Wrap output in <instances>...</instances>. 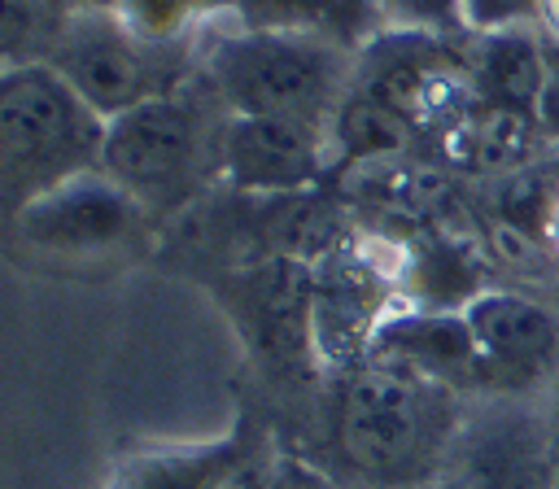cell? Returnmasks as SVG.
I'll return each mask as SVG.
<instances>
[{
	"label": "cell",
	"mask_w": 559,
	"mask_h": 489,
	"mask_svg": "<svg viewBox=\"0 0 559 489\" xmlns=\"http://www.w3.org/2000/svg\"><path fill=\"white\" fill-rule=\"evenodd\" d=\"M542 61H546V48H542L537 26L467 35L472 92H476V105H485V109H507V114L537 118Z\"/></svg>",
	"instance_id": "cell-13"
},
{
	"label": "cell",
	"mask_w": 559,
	"mask_h": 489,
	"mask_svg": "<svg viewBox=\"0 0 559 489\" xmlns=\"http://www.w3.org/2000/svg\"><path fill=\"white\" fill-rule=\"evenodd\" d=\"M424 489H559L542 397H472Z\"/></svg>",
	"instance_id": "cell-8"
},
{
	"label": "cell",
	"mask_w": 559,
	"mask_h": 489,
	"mask_svg": "<svg viewBox=\"0 0 559 489\" xmlns=\"http://www.w3.org/2000/svg\"><path fill=\"white\" fill-rule=\"evenodd\" d=\"M323 183H332V157L319 135L253 114L227 118L218 188L240 196H288Z\"/></svg>",
	"instance_id": "cell-10"
},
{
	"label": "cell",
	"mask_w": 559,
	"mask_h": 489,
	"mask_svg": "<svg viewBox=\"0 0 559 489\" xmlns=\"http://www.w3.org/2000/svg\"><path fill=\"white\" fill-rule=\"evenodd\" d=\"M105 122L201 74L197 44H157L118 9H74L48 61Z\"/></svg>",
	"instance_id": "cell-6"
},
{
	"label": "cell",
	"mask_w": 559,
	"mask_h": 489,
	"mask_svg": "<svg viewBox=\"0 0 559 489\" xmlns=\"http://www.w3.org/2000/svg\"><path fill=\"white\" fill-rule=\"evenodd\" d=\"M227 118V100L197 74L179 92L109 118L100 170L118 179L157 227H170L218 192Z\"/></svg>",
	"instance_id": "cell-2"
},
{
	"label": "cell",
	"mask_w": 559,
	"mask_h": 489,
	"mask_svg": "<svg viewBox=\"0 0 559 489\" xmlns=\"http://www.w3.org/2000/svg\"><path fill=\"white\" fill-rule=\"evenodd\" d=\"M472 397L367 354L328 371L314 419L293 445L349 489H424L463 424Z\"/></svg>",
	"instance_id": "cell-1"
},
{
	"label": "cell",
	"mask_w": 559,
	"mask_h": 489,
	"mask_svg": "<svg viewBox=\"0 0 559 489\" xmlns=\"http://www.w3.org/2000/svg\"><path fill=\"white\" fill-rule=\"evenodd\" d=\"M546 61H542V96H537V127L550 144H559V39L542 35Z\"/></svg>",
	"instance_id": "cell-20"
},
{
	"label": "cell",
	"mask_w": 559,
	"mask_h": 489,
	"mask_svg": "<svg viewBox=\"0 0 559 489\" xmlns=\"http://www.w3.org/2000/svg\"><path fill=\"white\" fill-rule=\"evenodd\" d=\"M275 489H349V485L336 480L332 472H323L319 463H310L306 454L280 445L275 450Z\"/></svg>",
	"instance_id": "cell-19"
},
{
	"label": "cell",
	"mask_w": 559,
	"mask_h": 489,
	"mask_svg": "<svg viewBox=\"0 0 559 489\" xmlns=\"http://www.w3.org/2000/svg\"><path fill=\"white\" fill-rule=\"evenodd\" d=\"M542 410H546V432H550V454H555V472H559V375L550 380V389L542 393Z\"/></svg>",
	"instance_id": "cell-21"
},
{
	"label": "cell",
	"mask_w": 559,
	"mask_h": 489,
	"mask_svg": "<svg viewBox=\"0 0 559 489\" xmlns=\"http://www.w3.org/2000/svg\"><path fill=\"white\" fill-rule=\"evenodd\" d=\"M537 31L559 39V0H542V13H537Z\"/></svg>",
	"instance_id": "cell-22"
},
{
	"label": "cell",
	"mask_w": 559,
	"mask_h": 489,
	"mask_svg": "<svg viewBox=\"0 0 559 489\" xmlns=\"http://www.w3.org/2000/svg\"><path fill=\"white\" fill-rule=\"evenodd\" d=\"M480 367L485 397H542L559 375V310L528 288H485L463 310Z\"/></svg>",
	"instance_id": "cell-9"
},
{
	"label": "cell",
	"mask_w": 559,
	"mask_h": 489,
	"mask_svg": "<svg viewBox=\"0 0 559 489\" xmlns=\"http://www.w3.org/2000/svg\"><path fill=\"white\" fill-rule=\"evenodd\" d=\"M376 9H380V22L393 31H424L445 39L467 35L463 0H376Z\"/></svg>",
	"instance_id": "cell-17"
},
{
	"label": "cell",
	"mask_w": 559,
	"mask_h": 489,
	"mask_svg": "<svg viewBox=\"0 0 559 489\" xmlns=\"http://www.w3.org/2000/svg\"><path fill=\"white\" fill-rule=\"evenodd\" d=\"M70 9H122V0H70Z\"/></svg>",
	"instance_id": "cell-23"
},
{
	"label": "cell",
	"mask_w": 559,
	"mask_h": 489,
	"mask_svg": "<svg viewBox=\"0 0 559 489\" xmlns=\"http://www.w3.org/2000/svg\"><path fill=\"white\" fill-rule=\"evenodd\" d=\"M537 13H542V0H463L467 35L537 26Z\"/></svg>",
	"instance_id": "cell-18"
},
{
	"label": "cell",
	"mask_w": 559,
	"mask_h": 489,
	"mask_svg": "<svg viewBox=\"0 0 559 489\" xmlns=\"http://www.w3.org/2000/svg\"><path fill=\"white\" fill-rule=\"evenodd\" d=\"M70 0H0V57L4 65L48 61L70 22Z\"/></svg>",
	"instance_id": "cell-15"
},
{
	"label": "cell",
	"mask_w": 559,
	"mask_h": 489,
	"mask_svg": "<svg viewBox=\"0 0 559 489\" xmlns=\"http://www.w3.org/2000/svg\"><path fill=\"white\" fill-rule=\"evenodd\" d=\"M109 122L44 61L0 70V201L4 218L52 188L100 170Z\"/></svg>",
	"instance_id": "cell-4"
},
{
	"label": "cell",
	"mask_w": 559,
	"mask_h": 489,
	"mask_svg": "<svg viewBox=\"0 0 559 489\" xmlns=\"http://www.w3.org/2000/svg\"><path fill=\"white\" fill-rule=\"evenodd\" d=\"M197 61L231 114L275 118L323 144L354 79L349 48L297 31H253L236 17L197 39Z\"/></svg>",
	"instance_id": "cell-3"
},
{
	"label": "cell",
	"mask_w": 559,
	"mask_h": 489,
	"mask_svg": "<svg viewBox=\"0 0 559 489\" xmlns=\"http://www.w3.org/2000/svg\"><path fill=\"white\" fill-rule=\"evenodd\" d=\"M236 22L253 31H297L332 39L358 52L371 35L384 31L376 0H240Z\"/></svg>",
	"instance_id": "cell-14"
},
{
	"label": "cell",
	"mask_w": 559,
	"mask_h": 489,
	"mask_svg": "<svg viewBox=\"0 0 559 489\" xmlns=\"http://www.w3.org/2000/svg\"><path fill=\"white\" fill-rule=\"evenodd\" d=\"M240 0H122V17L157 44H197L210 26L231 22Z\"/></svg>",
	"instance_id": "cell-16"
},
{
	"label": "cell",
	"mask_w": 559,
	"mask_h": 489,
	"mask_svg": "<svg viewBox=\"0 0 559 489\" xmlns=\"http://www.w3.org/2000/svg\"><path fill=\"white\" fill-rule=\"evenodd\" d=\"M162 227L105 170H87L9 214V258L22 271L100 275L153 253Z\"/></svg>",
	"instance_id": "cell-5"
},
{
	"label": "cell",
	"mask_w": 559,
	"mask_h": 489,
	"mask_svg": "<svg viewBox=\"0 0 559 489\" xmlns=\"http://www.w3.org/2000/svg\"><path fill=\"white\" fill-rule=\"evenodd\" d=\"M275 437L258 406H240V415L205 441H162L140 445L118 458L109 489H227L231 476L253 458V450Z\"/></svg>",
	"instance_id": "cell-11"
},
{
	"label": "cell",
	"mask_w": 559,
	"mask_h": 489,
	"mask_svg": "<svg viewBox=\"0 0 559 489\" xmlns=\"http://www.w3.org/2000/svg\"><path fill=\"white\" fill-rule=\"evenodd\" d=\"M367 354L402 362L463 397H485V367L463 310H393Z\"/></svg>",
	"instance_id": "cell-12"
},
{
	"label": "cell",
	"mask_w": 559,
	"mask_h": 489,
	"mask_svg": "<svg viewBox=\"0 0 559 489\" xmlns=\"http://www.w3.org/2000/svg\"><path fill=\"white\" fill-rule=\"evenodd\" d=\"M354 87L393 109L402 122H411L428 153L441 131H450L476 109L467 35L445 39L384 26L354 52Z\"/></svg>",
	"instance_id": "cell-7"
}]
</instances>
